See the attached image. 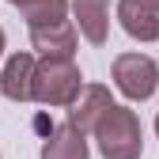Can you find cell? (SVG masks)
<instances>
[{
    "label": "cell",
    "instance_id": "5bb4252c",
    "mask_svg": "<svg viewBox=\"0 0 159 159\" xmlns=\"http://www.w3.org/2000/svg\"><path fill=\"white\" fill-rule=\"evenodd\" d=\"M155 136H159V114H155Z\"/></svg>",
    "mask_w": 159,
    "mask_h": 159
},
{
    "label": "cell",
    "instance_id": "7c38bea8",
    "mask_svg": "<svg viewBox=\"0 0 159 159\" xmlns=\"http://www.w3.org/2000/svg\"><path fill=\"white\" fill-rule=\"evenodd\" d=\"M4 49H8V38H4V27H0V57H4Z\"/></svg>",
    "mask_w": 159,
    "mask_h": 159
},
{
    "label": "cell",
    "instance_id": "4fadbf2b",
    "mask_svg": "<svg viewBox=\"0 0 159 159\" xmlns=\"http://www.w3.org/2000/svg\"><path fill=\"white\" fill-rule=\"evenodd\" d=\"M8 4H11V8H23V4H27V0H8Z\"/></svg>",
    "mask_w": 159,
    "mask_h": 159
},
{
    "label": "cell",
    "instance_id": "277c9868",
    "mask_svg": "<svg viewBox=\"0 0 159 159\" xmlns=\"http://www.w3.org/2000/svg\"><path fill=\"white\" fill-rule=\"evenodd\" d=\"M110 106H114V95H110L106 84H84L80 95L72 98V106H68V121L65 125L76 129L80 136H87V133H95L98 117H102Z\"/></svg>",
    "mask_w": 159,
    "mask_h": 159
},
{
    "label": "cell",
    "instance_id": "52a82bcc",
    "mask_svg": "<svg viewBox=\"0 0 159 159\" xmlns=\"http://www.w3.org/2000/svg\"><path fill=\"white\" fill-rule=\"evenodd\" d=\"M34 65L38 57L34 53H11L4 68H0V95L11 98V102H30V84H34Z\"/></svg>",
    "mask_w": 159,
    "mask_h": 159
},
{
    "label": "cell",
    "instance_id": "8992f818",
    "mask_svg": "<svg viewBox=\"0 0 159 159\" xmlns=\"http://www.w3.org/2000/svg\"><path fill=\"white\" fill-rule=\"evenodd\" d=\"M30 46H34V57H68V61H76L80 34L72 27V19H61V23H49V27H30Z\"/></svg>",
    "mask_w": 159,
    "mask_h": 159
},
{
    "label": "cell",
    "instance_id": "ba28073f",
    "mask_svg": "<svg viewBox=\"0 0 159 159\" xmlns=\"http://www.w3.org/2000/svg\"><path fill=\"white\" fill-rule=\"evenodd\" d=\"M117 23L133 42H159V11L136 8L129 0H117Z\"/></svg>",
    "mask_w": 159,
    "mask_h": 159
},
{
    "label": "cell",
    "instance_id": "30bf717a",
    "mask_svg": "<svg viewBox=\"0 0 159 159\" xmlns=\"http://www.w3.org/2000/svg\"><path fill=\"white\" fill-rule=\"evenodd\" d=\"M19 11L27 19V30L30 27H49V23L68 19V0H27Z\"/></svg>",
    "mask_w": 159,
    "mask_h": 159
},
{
    "label": "cell",
    "instance_id": "9c48e42d",
    "mask_svg": "<svg viewBox=\"0 0 159 159\" xmlns=\"http://www.w3.org/2000/svg\"><path fill=\"white\" fill-rule=\"evenodd\" d=\"M42 159H91L87 136H80L68 125H57V129H49V136L42 140Z\"/></svg>",
    "mask_w": 159,
    "mask_h": 159
},
{
    "label": "cell",
    "instance_id": "6da1fadb",
    "mask_svg": "<svg viewBox=\"0 0 159 159\" xmlns=\"http://www.w3.org/2000/svg\"><path fill=\"white\" fill-rule=\"evenodd\" d=\"M95 148L102 159H140L144 155V129L133 106L114 102L95 125Z\"/></svg>",
    "mask_w": 159,
    "mask_h": 159
},
{
    "label": "cell",
    "instance_id": "3957f363",
    "mask_svg": "<svg viewBox=\"0 0 159 159\" xmlns=\"http://www.w3.org/2000/svg\"><path fill=\"white\" fill-rule=\"evenodd\" d=\"M110 76H114V87L121 91L129 102H144L159 87V65L148 53H117Z\"/></svg>",
    "mask_w": 159,
    "mask_h": 159
},
{
    "label": "cell",
    "instance_id": "5b68a950",
    "mask_svg": "<svg viewBox=\"0 0 159 159\" xmlns=\"http://www.w3.org/2000/svg\"><path fill=\"white\" fill-rule=\"evenodd\" d=\"M72 27L91 46H106L110 38V0H68Z\"/></svg>",
    "mask_w": 159,
    "mask_h": 159
},
{
    "label": "cell",
    "instance_id": "7a4b0ae2",
    "mask_svg": "<svg viewBox=\"0 0 159 159\" xmlns=\"http://www.w3.org/2000/svg\"><path fill=\"white\" fill-rule=\"evenodd\" d=\"M84 87L80 65L68 57H38L34 65V84H30V102L42 106H72V98Z\"/></svg>",
    "mask_w": 159,
    "mask_h": 159
},
{
    "label": "cell",
    "instance_id": "8fae6325",
    "mask_svg": "<svg viewBox=\"0 0 159 159\" xmlns=\"http://www.w3.org/2000/svg\"><path fill=\"white\" fill-rule=\"evenodd\" d=\"M129 4H136V8H148V11H159V0H129Z\"/></svg>",
    "mask_w": 159,
    "mask_h": 159
}]
</instances>
